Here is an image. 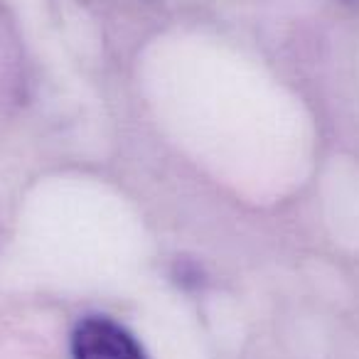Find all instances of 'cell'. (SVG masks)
<instances>
[{
  "label": "cell",
  "instance_id": "1",
  "mask_svg": "<svg viewBox=\"0 0 359 359\" xmlns=\"http://www.w3.org/2000/svg\"><path fill=\"white\" fill-rule=\"evenodd\" d=\"M74 359H145L138 339L116 320L89 315L72 334Z\"/></svg>",
  "mask_w": 359,
  "mask_h": 359
}]
</instances>
